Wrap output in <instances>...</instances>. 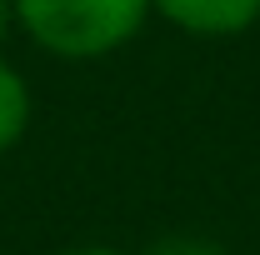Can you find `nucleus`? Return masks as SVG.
I'll list each match as a JSON object with an SVG mask.
<instances>
[{
    "label": "nucleus",
    "mask_w": 260,
    "mask_h": 255,
    "mask_svg": "<svg viewBox=\"0 0 260 255\" xmlns=\"http://www.w3.org/2000/svg\"><path fill=\"white\" fill-rule=\"evenodd\" d=\"M30 115H35V95H30V80L15 70V65L0 55V155H10L25 130H30Z\"/></svg>",
    "instance_id": "obj_3"
},
{
    "label": "nucleus",
    "mask_w": 260,
    "mask_h": 255,
    "mask_svg": "<svg viewBox=\"0 0 260 255\" xmlns=\"http://www.w3.org/2000/svg\"><path fill=\"white\" fill-rule=\"evenodd\" d=\"M10 15L45 55L100 60L140 35L150 0H10Z\"/></svg>",
    "instance_id": "obj_1"
},
{
    "label": "nucleus",
    "mask_w": 260,
    "mask_h": 255,
    "mask_svg": "<svg viewBox=\"0 0 260 255\" xmlns=\"http://www.w3.org/2000/svg\"><path fill=\"white\" fill-rule=\"evenodd\" d=\"M10 20H15V15H10V0H0V40H5V30H10Z\"/></svg>",
    "instance_id": "obj_6"
},
{
    "label": "nucleus",
    "mask_w": 260,
    "mask_h": 255,
    "mask_svg": "<svg viewBox=\"0 0 260 255\" xmlns=\"http://www.w3.org/2000/svg\"><path fill=\"white\" fill-rule=\"evenodd\" d=\"M150 10L195 40H235L260 25V0H150Z\"/></svg>",
    "instance_id": "obj_2"
},
{
    "label": "nucleus",
    "mask_w": 260,
    "mask_h": 255,
    "mask_svg": "<svg viewBox=\"0 0 260 255\" xmlns=\"http://www.w3.org/2000/svg\"><path fill=\"white\" fill-rule=\"evenodd\" d=\"M55 255H125L115 245H70V250H55Z\"/></svg>",
    "instance_id": "obj_5"
},
{
    "label": "nucleus",
    "mask_w": 260,
    "mask_h": 255,
    "mask_svg": "<svg viewBox=\"0 0 260 255\" xmlns=\"http://www.w3.org/2000/svg\"><path fill=\"white\" fill-rule=\"evenodd\" d=\"M145 255H225L215 240H205V235H165V240H155Z\"/></svg>",
    "instance_id": "obj_4"
}]
</instances>
